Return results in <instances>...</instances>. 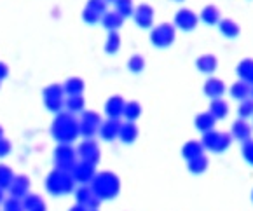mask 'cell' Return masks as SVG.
I'll return each instance as SVG.
<instances>
[{"label": "cell", "instance_id": "cell-1", "mask_svg": "<svg viewBox=\"0 0 253 211\" xmlns=\"http://www.w3.org/2000/svg\"><path fill=\"white\" fill-rule=\"evenodd\" d=\"M51 134L60 145H70L79 134V123L72 114H56L51 124Z\"/></svg>", "mask_w": 253, "mask_h": 211}, {"label": "cell", "instance_id": "cell-2", "mask_svg": "<svg viewBox=\"0 0 253 211\" xmlns=\"http://www.w3.org/2000/svg\"><path fill=\"white\" fill-rule=\"evenodd\" d=\"M75 180L72 176L70 171H61V169H52L45 178V190L51 196H65L74 190Z\"/></svg>", "mask_w": 253, "mask_h": 211}, {"label": "cell", "instance_id": "cell-3", "mask_svg": "<svg viewBox=\"0 0 253 211\" xmlns=\"http://www.w3.org/2000/svg\"><path fill=\"white\" fill-rule=\"evenodd\" d=\"M93 190L100 199H112L119 192V180L116 174L101 173L93 178Z\"/></svg>", "mask_w": 253, "mask_h": 211}, {"label": "cell", "instance_id": "cell-4", "mask_svg": "<svg viewBox=\"0 0 253 211\" xmlns=\"http://www.w3.org/2000/svg\"><path fill=\"white\" fill-rule=\"evenodd\" d=\"M63 94H65L63 85H60V84L47 85V87L44 89V93H42L45 108H47L49 112H52V114H60L61 108L65 107Z\"/></svg>", "mask_w": 253, "mask_h": 211}, {"label": "cell", "instance_id": "cell-5", "mask_svg": "<svg viewBox=\"0 0 253 211\" xmlns=\"http://www.w3.org/2000/svg\"><path fill=\"white\" fill-rule=\"evenodd\" d=\"M54 164H56V169L70 171L72 173L74 166L77 164L75 163V152L68 145H60L54 150Z\"/></svg>", "mask_w": 253, "mask_h": 211}, {"label": "cell", "instance_id": "cell-6", "mask_svg": "<svg viewBox=\"0 0 253 211\" xmlns=\"http://www.w3.org/2000/svg\"><path fill=\"white\" fill-rule=\"evenodd\" d=\"M72 176H74L75 182H81V183L93 182V178H94L93 163H89V161H81V163H77L74 166V169H72Z\"/></svg>", "mask_w": 253, "mask_h": 211}, {"label": "cell", "instance_id": "cell-7", "mask_svg": "<svg viewBox=\"0 0 253 211\" xmlns=\"http://www.w3.org/2000/svg\"><path fill=\"white\" fill-rule=\"evenodd\" d=\"M9 194L11 197H16V199H23L25 196H28V190H30V178L26 174H16L12 183L9 185Z\"/></svg>", "mask_w": 253, "mask_h": 211}, {"label": "cell", "instance_id": "cell-8", "mask_svg": "<svg viewBox=\"0 0 253 211\" xmlns=\"http://www.w3.org/2000/svg\"><path fill=\"white\" fill-rule=\"evenodd\" d=\"M77 154L81 156L82 161H89V163H96L98 159V147L94 141L87 140V141H82L81 147H79Z\"/></svg>", "mask_w": 253, "mask_h": 211}, {"label": "cell", "instance_id": "cell-9", "mask_svg": "<svg viewBox=\"0 0 253 211\" xmlns=\"http://www.w3.org/2000/svg\"><path fill=\"white\" fill-rule=\"evenodd\" d=\"M21 203L25 211H47L45 201L41 196H37V194H28V196L23 197Z\"/></svg>", "mask_w": 253, "mask_h": 211}, {"label": "cell", "instance_id": "cell-10", "mask_svg": "<svg viewBox=\"0 0 253 211\" xmlns=\"http://www.w3.org/2000/svg\"><path fill=\"white\" fill-rule=\"evenodd\" d=\"M152 41L156 45H168L173 41V30L169 25H163L159 28L154 30L152 34Z\"/></svg>", "mask_w": 253, "mask_h": 211}, {"label": "cell", "instance_id": "cell-11", "mask_svg": "<svg viewBox=\"0 0 253 211\" xmlns=\"http://www.w3.org/2000/svg\"><path fill=\"white\" fill-rule=\"evenodd\" d=\"M124 107H126V103H124L123 98L114 96V98H110V100L107 101V105H105V110H107L108 117L117 119L119 115L124 114Z\"/></svg>", "mask_w": 253, "mask_h": 211}, {"label": "cell", "instance_id": "cell-12", "mask_svg": "<svg viewBox=\"0 0 253 211\" xmlns=\"http://www.w3.org/2000/svg\"><path fill=\"white\" fill-rule=\"evenodd\" d=\"M119 131H121V124L117 123L116 119H110V121L105 123L103 127H101V136H103L105 140H114L116 136H119Z\"/></svg>", "mask_w": 253, "mask_h": 211}, {"label": "cell", "instance_id": "cell-13", "mask_svg": "<svg viewBox=\"0 0 253 211\" xmlns=\"http://www.w3.org/2000/svg\"><path fill=\"white\" fill-rule=\"evenodd\" d=\"M14 171L11 169V166H7V164H0V189L2 190H7L9 185L12 183V180H14Z\"/></svg>", "mask_w": 253, "mask_h": 211}, {"label": "cell", "instance_id": "cell-14", "mask_svg": "<svg viewBox=\"0 0 253 211\" xmlns=\"http://www.w3.org/2000/svg\"><path fill=\"white\" fill-rule=\"evenodd\" d=\"M82 89H84V82L77 77L68 79L67 82L63 84V91L68 94V96H75V94H81Z\"/></svg>", "mask_w": 253, "mask_h": 211}, {"label": "cell", "instance_id": "cell-15", "mask_svg": "<svg viewBox=\"0 0 253 211\" xmlns=\"http://www.w3.org/2000/svg\"><path fill=\"white\" fill-rule=\"evenodd\" d=\"M134 19H136V23L140 26H150V23H152V9L147 7V5H140L136 9Z\"/></svg>", "mask_w": 253, "mask_h": 211}, {"label": "cell", "instance_id": "cell-16", "mask_svg": "<svg viewBox=\"0 0 253 211\" xmlns=\"http://www.w3.org/2000/svg\"><path fill=\"white\" fill-rule=\"evenodd\" d=\"M65 108L68 110V114H77L84 108V100H82L81 94H75V96H68L65 100Z\"/></svg>", "mask_w": 253, "mask_h": 211}, {"label": "cell", "instance_id": "cell-17", "mask_svg": "<svg viewBox=\"0 0 253 211\" xmlns=\"http://www.w3.org/2000/svg\"><path fill=\"white\" fill-rule=\"evenodd\" d=\"M136 134H138V131H136V126H134V124L127 123V124H123V126H121L119 136H121V140L126 141V143H131V141L136 138Z\"/></svg>", "mask_w": 253, "mask_h": 211}, {"label": "cell", "instance_id": "cell-18", "mask_svg": "<svg viewBox=\"0 0 253 211\" xmlns=\"http://www.w3.org/2000/svg\"><path fill=\"white\" fill-rule=\"evenodd\" d=\"M123 23V16L121 14H116V12H110V14H105L103 16V25L107 26L108 30H116L121 26Z\"/></svg>", "mask_w": 253, "mask_h": 211}, {"label": "cell", "instance_id": "cell-19", "mask_svg": "<svg viewBox=\"0 0 253 211\" xmlns=\"http://www.w3.org/2000/svg\"><path fill=\"white\" fill-rule=\"evenodd\" d=\"M2 211H25L23 208L21 199H16V197H9L4 201V210Z\"/></svg>", "mask_w": 253, "mask_h": 211}, {"label": "cell", "instance_id": "cell-20", "mask_svg": "<svg viewBox=\"0 0 253 211\" xmlns=\"http://www.w3.org/2000/svg\"><path fill=\"white\" fill-rule=\"evenodd\" d=\"M129 121H134V119L140 115V105L134 103V101H131V103H127L126 107H124V114Z\"/></svg>", "mask_w": 253, "mask_h": 211}, {"label": "cell", "instance_id": "cell-21", "mask_svg": "<svg viewBox=\"0 0 253 211\" xmlns=\"http://www.w3.org/2000/svg\"><path fill=\"white\" fill-rule=\"evenodd\" d=\"M119 44H121L119 35H117L116 32H112V34L108 35V41H107V45H105V49H107L108 52H116L117 49H119Z\"/></svg>", "mask_w": 253, "mask_h": 211}, {"label": "cell", "instance_id": "cell-22", "mask_svg": "<svg viewBox=\"0 0 253 211\" xmlns=\"http://www.w3.org/2000/svg\"><path fill=\"white\" fill-rule=\"evenodd\" d=\"M143 58L142 56H133V58L129 59V70L134 72V74H138V72L143 70Z\"/></svg>", "mask_w": 253, "mask_h": 211}, {"label": "cell", "instance_id": "cell-23", "mask_svg": "<svg viewBox=\"0 0 253 211\" xmlns=\"http://www.w3.org/2000/svg\"><path fill=\"white\" fill-rule=\"evenodd\" d=\"M131 0H117V11H119V14L123 16H127L131 14Z\"/></svg>", "mask_w": 253, "mask_h": 211}, {"label": "cell", "instance_id": "cell-24", "mask_svg": "<svg viewBox=\"0 0 253 211\" xmlns=\"http://www.w3.org/2000/svg\"><path fill=\"white\" fill-rule=\"evenodd\" d=\"M11 150H12L11 141L2 138V140H0V159H2V157H7L9 154H11Z\"/></svg>", "mask_w": 253, "mask_h": 211}, {"label": "cell", "instance_id": "cell-25", "mask_svg": "<svg viewBox=\"0 0 253 211\" xmlns=\"http://www.w3.org/2000/svg\"><path fill=\"white\" fill-rule=\"evenodd\" d=\"M84 19H86L87 23H96L98 19H100V12H96L91 7H87L86 11H84Z\"/></svg>", "mask_w": 253, "mask_h": 211}, {"label": "cell", "instance_id": "cell-26", "mask_svg": "<svg viewBox=\"0 0 253 211\" xmlns=\"http://www.w3.org/2000/svg\"><path fill=\"white\" fill-rule=\"evenodd\" d=\"M82 121H86V123H89V124H94V126L100 124V117H98V114H94V112H86L84 117H82Z\"/></svg>", "mask_w": 253, "mask_h": 211}, {"label": "cell", "instance_id": "cell-27", "mask_svg": "<svg viewBox=\"0 0 253 211\" xmlns=\"http://www.w3.org/2000/svg\"><path fill=\"white\" fill-rule=\"evenodd\" d=\"M87 7H91L93 11H96V12H103V9H105V2H101V0H89V5Z\"/></svg>", "mask_w": 253, "mask_h": 211}, {"label": "cell", "instance_id": "cell-28", "mask_svg": "<svg viewBox=\"0 0 253 211\" xmlns=\"http://www.w3.org/2000/svg\"><path fill=\"white\" fill-rule=\"evenodd\" d=\"M9 75V67L7 63H4V61H0V81H4V79H7Z\"/></svg>", "mask_w": 253, "mask_h": 211}, {"label": "cell", "instance_id": "cell-29", "mask_svg": "<svg viewBox=\"0 0 253 211\" xmlns=\"http://www.w3.org/2000/svg\"><path fill=\"white\" fill-rule=\"evenodd\" d=\"M70 211H87V208L82 206V204H75V206L70 208Z\"/></svg>", "mask_w": 253, "mask_h": 211}, {"label": "cell", "instance_id": "cell-30", "mask_svg": "<svg viewBox=\"0 0 253 211\" xmlns=\"http://www.w3.org/2000/svg\"><path fill=\"white\" fill-rule=\"evenodd\" d=\"M2 138H4V127L0 126V140H2Z\"/></svg>", "mask_w": 253, "mask_h": 211}, {"label": "cell", "instance_id": "cell-31", "mask_svg": "<svg viewBox=\"0 0 253 211\" xmlns=\"http://www.w3.org/2000/svg\"><path fill=\"white\" fill-rule=\"evenodd\" d=\"M2 201H4V190L0 189V203H2Z\"/></svg>", "mask_w": 253, "mask_h": 211}, {"label": "cell", "instance_id": "cell-32", "mask_svg": "<svg viewBox=\"0 0 253 211\" xmlns=\"http://www.w3.org/2000/svg\"><path fill=\"white\" fill-rule=\"evenodd\" d=\"M89 211H96V210H89Z\"/></svg>", "mask_w": 253, "mask_h": 211}]
</instances>
